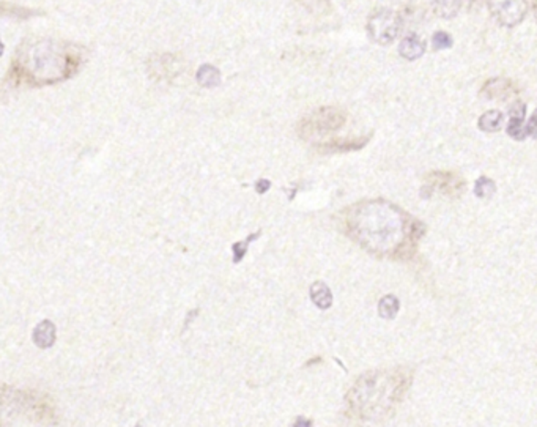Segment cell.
Here are the masks:
<instances>
[{"label": "cell", "mask_w": 537, "mask_h": 427, "mask_svg": "<svg viewBox=\"0 0 537 427\" xmlns=\"http://www.w3.org/2000/svg\"><path fill=\"white\" fill-rule=\"evenodd\" d=\"M400 29H402V19L398 13L391 10H381L376 13L374 16H370L367 23L370 38L381 47L391 45L400 34Z\"/></svg>", "instance_id": "obj_4"}, {"label": "cell", "mask_w": 537, "mask_h": 427, "mask_svg": "<svg viewBox=\"0 0 537 427\" xmlns=\"http://www.w3.org/2000/svg\"><path fill=\"white\" fill-rule=\"evenodd\" d=\"M497 193V185L493 180L489 177H480L474 183V194L480 197V199H491L493 194Z\"/></svg>", "instance_id": "obj_17"}, {"label": "cell", "mask_w": 537, "mask_h": 427, "mask_svg": "<svg viewBox=\"0 0 537 427\" xmlns=\"http://www.w3.org/2000/svg\"><path fill=\"white\" fill-rule=\"evenodd\" d=\"M411 381L413 374L405 368L366 372L346 393V413L363 422L387 420L404 401Z\"/></svg>", "instance_id": "obj_2"}, {"label": "cell", "mask_w": 537, "mask_h": 427, "mask_svg": "<svg viewBox=\"0 0 537 427\" xmlns=\"http://www.w3.org/2000/svg\"><path fill=\"white\" fill-rule=\"evenodd\" d=\"M526 131H528V136L537 138V109L534 110V114H532V119H530V121H528V125H526Z\"/></svg>", "instance_id": "obj_19"}, {"label": "cell", "mask_w": 537, "mask_h": 427, "mask_svg": "<svg viewBox=\"0 0 537 427\" xmlns=\"http://www.w3.org/2000/svg\"><path fill=\"white\" fill-rule=\"evenodd\" d=\"M502 121H504L502 112H500V110H489V112H485V114H482V116L480 117L478 125H480L482 131H487V133H497V131L501 130Z\"/></svg>", "instance_id": "obj_13"}, {"label": "cell", "mask_w": 537, "mask_h": 427, "mask_svg": "<svg viewBox=\"0 0 537 427\" xmlns=\"http://www.w3.org/2000/svg\"><path fill=\"white\" fill-rule=\"evenodd\" d=\"M430 5L439 16L450 19V17L457 16V13L462 5V0H430Z\"/></svg>", "instance_id": "obj_14"}, {"label": "cell", "mask_w": 537, "mask_h": 427, "mask_svg": "<svg viewBox=\"0 0 537 427\" xmlns=\"http://www.w3.org/2000/svg\"><path fill=\"white\" fill-rule=\"evenodd\" d=\"M311 424L312 422H306L303 416H300V418H298V422H294V426H311Z\"/></svg>", "instance_id": "obj_21"}, {"label": "cell", "mask_w": 537, "mask_h": 427, "mask_svg": "<svg viewBox=\"0 0 537 427\" xmlns=\"http://www.w3.org/2000/svg\"><path fill=\"white\" fill-rule=\"evenodd\" d=\"M526 106L523 103H515L511 109V119H509L508 134L515 141H523L528 136L526 127L523 125L525 120Z\"/></svg>", "instance_id": "obj_9"}, {"label": "cell", "mask_w": 537, "mask_h": 427, "mask_svg": "<svg viewBox=\"0 0 537 427\" xmlns=\"http://www.w3.org/2000/svg\"><path fill=\"white\" fill-rule=\"evenodd\" d=\"M398 307H400V303L398 298L394 295H387L378 303V314L383 318H394L398 312Z\"/></svg>", "instance_id": "obj_16"}, {"label": "cell", "mask_w": 537, "mask_h": 427, "mask_svg": "<svg viewBox=\"0 0 537 427\" xmlns=\"http://www.w3.org/2000/svg\"><path fill=\"white\" fill-rule=\"evenodd\" d=\"M260 235H262V231H257L254 232V234L248 235V237L244 238V240H240V242L233 243V245H232V255H233V259H232V262H233L235 266L240 264V262H242V260L246 257V255H248L249 245H251L253 242H255V240H257Z\"/></svg>", "instance_id": "obj_15"}, {"label": "cell", "mask_w": 537, "mask_h": 427, "mask_svg": "<svg viewBox=\"0 0 537 427\" xmlns=\"http://www.w3.org/2000/svg\"><path fill=\"white\" fill-rule=\"evenodd\" d=\"M432 47L435 51H443V49L452 47L450 35L446 34V32H437L432 36Z\"/></svg>", "instance_id": "obj_18"}, {"label": "cell", "mask_w": 537, "mask_h": 427, "mask_svg": "<svg viewBox=\"0 0 537 427\" xmlns=\"http://www.w3.org/2000/svg\"><path fill=\"white\" fill-rule=\"evenodd\" d=\"M341 227L359 248L391 260L413 259L426 234L424 223L383 199L361 201L342 210Z\"/></svg>", "instance_id": "obj_1"}, {"label": "cell", "mask_w": 537, "mask_h": 427, "mask_svg": "<svg viewBox=\"0 0 537 427\" xmlns=\"http://www.w3.org/2000/svg\"><path fill=\"white\" fill-rule=\"evenodd\" d=\"M309 294H311V300L318 309H329L331 305H333V294H331V289H329L326 284L322 283V281H317V283H314L311 286V290H309Z\"/></svg>", "instance_id": "obj_11"}, {"label": "cell", "mask_w": 537, "mask_h": 427, "mask_svg": "<svg viewBox=\"0 0 537 427\" xmlns=\"http://www.w3.org/2000/svg\"><path fill=\"white\" fill-rule=\"evenodd\" d=\"M270 186H272V182H270V180L262 179L255 183V190H257L259 194H263V193L270 190Z\"/></svg>", "instance_id": "obj_20"}, {"label": "cell", "mask_w": 537, "mask_h": 427, "mask_svg": "<svg viewBox=\"0 0 537 427\" xmlns=\"http://www.w3.org/2000/svg\"><path fill=\"white\" fill-rule=\"evenodd\" d=\"M197 82L205 89H214L221 84L220 69L213 65H202L197 71Z\"/></svg>", "instance_id": "obj_12"}, {"label": "cell", "mask_w": 537, "mask_h": 427, "mask_svg": "<svg viewBox=\"0 0 537 427\" xmlns=\"http://www.w3.org/2000/svg\"><path fill=\"white\" fill-rule=\"evenodd\" d=\"M32 338H34L35 346L38 347V349H43V350L51 349L56 344V339H57L56 325L51 320H43L35 327Z\"/></svg>", "instance_id": "obj_8"}, {"label": "cell", "mask_w": 537, "mask_h": 427, "mask_svg": "<svg viewBox=\"0 0 537 427\" xmlns=\"http://www.w3.org/2000/svg\"><path fill=\"white\" fill-rule=\"evenodd\" d=\"M491 15L498 23L514 27L525 19L528 5L526 0H487Z\"/></svg>", "instance_id": "obj_6"}, {"label": "cell", "mask_w": 537, "mask_h": 427, "mask_svg": "<svg viewBox=\"0 0 537 427\" xmlns=\"http://www.w3.org/2000/svg\"><path fill=\"white\" fill-rule=\"evenodd\" d=\"M465 191V182L460 177H457L454 173L448 172H435L429 175L426 180V185L422 186L421 196H432L433 193H439L443 196L456 199L460 197Z\"/></svg>", "instance_id": "obj_5"}, {"label": "cell", "mask_w": 537, "mask_h": 427, "mask_svg": "<svg viewBox=\"0 0 537 427\" xmlns=\"http://www.w3.org/2000/svg\"><path fill=\"white\" fill-rule=\"evenodd\" d=\"M344 114L341 110L333 109V108H325V109L314 112L303 125V133L305 134H326L329 131H335L341 128L344 123Z\"/></svg>", "instance_id": "obj_7"}, {"label": "cell", "mask_w": 537, "mask_h": 427, "mask_svg": "<svg viewBox=\"0 0 537 427\" xmlns=\"http://www.w3.org/2000/svg\"><path fill=\"white\" fill-rule=\"evenodd\" d=\"M426 52V45L418 35H408L400 41L398 54L407 60H418Z\"/></svg>", "instance_id": "obj_10"}, {"label": "cell", "mask_w": 537, "mask_h": 427, "mask_svg": "<svg viewBox=\"0 0 537 427\" xmlns=\"http://www.w3.org/2000/svg\"><path fill=\"white\" fill-rule=\"evenodd\" d=\"M23 68L36 84H51L68 75L69 58L54 41H40L26 54Z\"/></svg>", "instance_id": "obj_3"}]
</instances>
